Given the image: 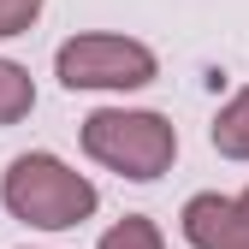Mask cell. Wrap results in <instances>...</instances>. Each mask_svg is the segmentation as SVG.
<instances>
[{
  "instance_id": "6da1fadb",
  "label": "cell",
  "mask_w": 249,
  "mask_h": 249,
  "mask_svg": "<svg viewBox=\"0 0 249 249\" xmlns=\"http://www.w3.org/2000/svg\"><path fill=\"white\" fill-rule=\"evenodd\" d=\"M0 202L12 220L36 231H71L101 208V190L83 172H71L59 154H18L0 178Z\"/></svg>"
},
{
  "instance_id": "7a4b0ae2",
  "label": "cell",
  "mask_w": 249,
  "mask_h": 249,
  "mask_svg": "<svg viewBox=\"0 0 249 249\" xmlns=\"http://www.w3.org/2000/svg\"><path fill=\"white\" fill-rule=\"evenodd\" d=\"M83 154L95 166L154 184L160 172H172L178 160V131L166 113H142V107H101L83 119Z\"/></svg>"
},
{
  "instance_id": "3957f363",
  "label": "cell",
  "mask_w": 249,
  "mask_h": 249,
  "mask_svg": "<svg viewBox=\"0 0 249 249\" xmlns=\"http://www.w3.org/2000/svg\"><path fill=\"white\" fill-rule=\"evenodd\" d=\"M53 77L66 89H142L160 77V59L131 36H71L53 53Z\"/></svg>"
},
{
  "instance_id": "277c9868",
  "label": "cell",
  "mask_w": 249,
  "mask_h": 249,
  "mask_svg": "<svg viewBox=\"0 0 249 249\" xmlns=\"http://www.w3.org/2000/svg\"><path fill=\"white\" fill-rule=\"evenodd\" d=\"M184 237H190V249H249V213L237 208V196H190L178 213Z\"/></svg>"
},
{
  "instance_id": "5b68a950",
  "label": "cell",
  "mask_w": 249,
  "mask_h": 249,
  "mask_svg": "<svg viewBox=\"0 0 249 249\" xmlns=\"http://www.w3.org/2000/svg\"><path fill=\"white\" fill-rule=\"evenodd\" d=\"M213 148L226 154V160H249V89H237V95L213 113Z\"/></svg>"
},
{
  "instance_id": "8992f818",
  "label": "cell",
  "mask_w": 249,
  "mask_h": 249,
  "mask_svg": "<svg viewBox=\"0 0 249 249\" xmlns=\"http://www.w3.org/2000/svg\"><path fill=\"white\" fill-rule=\"evenodd\" d=\"M30 107H36V83H30V71L18 66V59H0V124L30 119Z\"/></svg>"
},
{
  "instance_id": "52a82bcc",
  "label": "cell",
  "mask_w": 249,
  "mask_h": 249,
  "mask_svg": "<svg viewBox=\"0 0 249 249\" xmlns=\"http://www.w3.org/2000/svg\"><path fill=\"white\" fill-rule=\"evenodd\" d=\"M95 249H166V237H160V226H154V220H142V213H124V220H119Z\"/></svg>"
},
{
  "instance_id": "ba28073f",
  "label": "cell",
  "mask_w": 249,
  "mask_h": 249,
  "mask_svg": "<svg viewBox=\"0 0 249 249\" xmlns=\"http://www.w3.org/2000/svg\"><path fill=\"white\" fill-rule=\"evenodd\" d=\"M42 18V0H0V36H24Z\"/></svg>"
},
{
  "instance_id": "9c48e42d",
  "label": "cell",
  "mask_w": 249,
  "mask_h": 249,
  "mask_svg": "<svg viewBox=\"0 0 249 249\" xmlns=\"http://www.w3.org/2000/svg\"><path fill=\"white\" fill-rule=\"evenodd\" d=\"M237 208H243V213H249V190H243V196H237Z\"/></svg>"
}]
</instances>
